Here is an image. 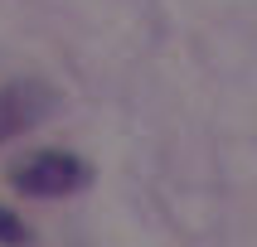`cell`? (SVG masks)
I'll return each mask as SVG.
<instances>
[{
  "instance_id": "2",
  "label": "cell",
  "mask_w": 257,
  "mask_h": 247,
  "mask_svg": "<svg viewBox=\"0 0 257 247\" xmlns=\"http://www.w3.org/2000/svg\"><path fill=\"white\" fill-rule=\"evenodd\" d=\"M49 112V92L34 83H5L0 87V141H10L20 131H29Z\"/></svg>"
},
{
  "instance_id": "1",
  "label": "cell",
  "mask_w": 257,
  "mask_h": 247,
  "mask_svg": "<svg viewBox=\"0 0 257 247\" xmlns=\"http://www.w3.org/2000/svg\"><path fill=\"white\" fill-rule=\"evenodd\" d=\"M87 179V165L68 150H34L10 170V184L20 194H34V199H58V194H73V189Z\"/></svg>"
},
{
  "instance_id": "3",
  "label": "cell",
  "mask_w": 257,
  "mask_h": 247,
  "mask_svg": "<svg viewBox=\"0 0 257 247\" xmlns=\"http://www.w3.org/2000/svg\"><path fill=\"white\" fill-rule=\"evenodd\" d=\"M0 242H25V228H20V218L10 208H0Z\"/></svg>"
}]
</instances>
